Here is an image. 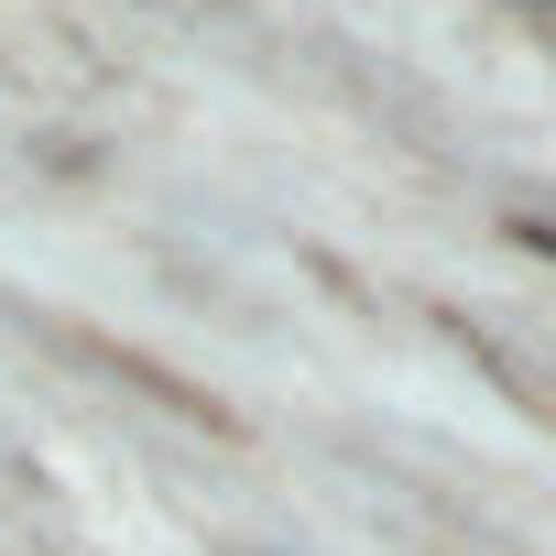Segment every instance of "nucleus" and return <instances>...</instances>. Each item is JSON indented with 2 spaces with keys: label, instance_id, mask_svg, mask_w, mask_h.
Returning a JSON list of instances; mask_svg holds the SVG:
<instances>
[{
  "label": "nucleus",
  "instance_id": "nucleus-1",
  "mask_svg": "<svg viewBox=\"0 0 556 556\" xmlns=\"http://www.w3.org/2000/svg\"><path fill=\"white\" fill-rule=\"evenodd\" d=\"M513 240H523V251H545V262H556V229H545V218H523V229H513Z\"/></svg>",
  "mask_w": 556,
  "mask_h": 556
}]
</instances>
